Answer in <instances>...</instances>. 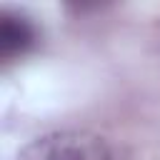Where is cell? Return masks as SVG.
I'll list each match as a JSON object with an SVG mask.
<instances>
[{
  "label": "cell",
  "instance_id": "obj_1",
  "mask_svg": "<svg viewBox=\"0 0 160 160\" xmlns=\"http://www.w3.org/2000/svg\"><path fill=\"white\" fill-rule=\"evenodd\" d=\"M20 160H115V158L102 138L82 130H60L35 138L20 152Z\"/></svg>",
  "mask_w": 160,
  "mask_h": 160
},
{
  "label": "cell",
  "instance_id": "obj_2",
  "mask_svg": "<svg viewBox=\"0 0 160 160\" xmlns=\"http://www.w3.org/2000/svg\"><path fill=\"white\" fill-rule=\"evenodd\" d=\"M32 42H35V28L22 15H12V12L0 15V55L5 60L25 52Z\"/></svg>",
  "mask_w": 160,
  "mask_h": 160
}]
</instances>
